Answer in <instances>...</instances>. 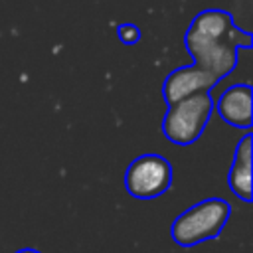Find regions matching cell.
<instances>
[{
  "instance_id": "4",
  "label": "cell",
  "mask_w": 253,
  "mask_h": 253,
  "mask_svg": "<svg viewBox=\"0 0 253 253\" xmlns=\"http://www.w3.org/2000/svg\"><path fill=\"white\" fill-rule=\"evenodd\" d=\"M172 184V164L162 154H140L125 172V188L136 200H152L168 192Z\"/></svg>"
},
{
  "instance_id": "2",
  "label": "cell",
  "mask_w": 253,
  "mask_h": 253,
  "mask_svg": "<svg viewBox=\"0 0 253 253\" xmlns=\"http://www.w3.org/2000/svg\"><path fill=\"white\" fill-rule=\"evenodd\" d=\"M231 215V206L223 198H206L182 211L170 225V237L180 247H194L217 239Z\"/></svg>"
},
{
  "instance_id": "1",
  "label": "cell",
  "mask_w": 253,
  "mask_h": 253,
  "mask_svg": "<svg viewBox=\"0 0 253 253\" xmlns=\"http://www.w3.org/2000/svg\"><path fill=\"white\" fill-rule=\"evenodd\" d=\"M251 43V34L239 30L237 26H233V30L227 36H208L192 28H188L184 36V45L192 55L194 65H198L217 81L235 69L237 51L249 49Z\"/></svg>"
},
{
  "instance_id": "8",
  "label": "cell",
  "mask_w": 253,
  "mask_h": 253,
  "mask_svg": "<svg viewBox=\"0 0 253 253\" xmlns=\"http://www.w3.org/2000/svg\"><path fill=\"white\" fill-rule=\"evenodd\" d=\"M117 34H119V40L125 45H132V43H136L140 40V30L134 24H121L119 30H117Z\"/></svg>"
},
{
  "instance_id": "7",
  "label": "cell",
  "mask_w": 253,
  "mask_h": 253,
  "mask_svg": "<svg viewBox=\"0 0 253 253\" xmlns=\"http://www.w3.org/2000/svg\"><path fill=\"white\" fill-rule=\"evenodd\" d=\"M251 154H253V134L247 132L235 146L233 162L227 174L229 190L243 202H251Z\"/></svg>"
},
{
  "instance_id": "6",
  "label": "cell",
  "mask_w": 253,
  "mask_h": 253,
  "mask_svg": "<svg viewBox=\"0 0 253 253\" xmlns=\"http://www.w3.org/2000/svg\"><path fill=\"white\" fill-rule=\"evenodd\" d=\"M253 89L247 83H237L227 87L215 103V111L229 126L235 128H251L253 111H251Z\"/></svg>"
},
{
  "instance_id": "5",
  "label": "cell",
  "mask_w": 253,
  "mask_h": 253,
  "mask_svg": "<svg viewBox=\"0 0 253 253\" xmlns=\"http://www.w3.org/2000/svg\"><path fill=\"white\" fill-rule=\"evenodd\" d=\"M215 83H217L215 77H211L210 73H206L204 69L192 63L186 67H178L166 75L164 85H162V95H164V101L172 105L174 101L184 99L188 95L211 91Z\"/></svg>"
},
{
  "instance_id": "9",
  "label": "cell",
  "mask_w": 253,
  "mask_h": 253,
  "mask_svg": "<svg viewBox=\"0 0 253 253\" xmlns=\"http://www.w3.org/2000/svg\"><path fill=\"white\" fill-rule=\"evenodd\" d=\"M16 253H40L38 249H34V247H24V249H18Z\"/></svg>"
},
{
  "instance_id": "3",
  "label": "cell",
  "mask_w": 253,
  "mask_h": 253,
  "mask_svg": "<svg viewBox=\"0 0 253 253\" xmlns=\"http://www.w3.org/2000/svg\"><path fill=\"white\" fill-rule=\"evenodd\" d=\"M211 111L213 99L210 91L178 99L172 105H168V111L162 121V132L170 142L178 146L194 144L202 136L206 125L210 123Z\"/></svg>"
}]
</instances>
